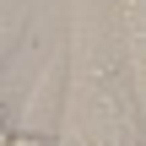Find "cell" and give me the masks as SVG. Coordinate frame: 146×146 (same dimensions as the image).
Returning <instances> with one entry per match:
<instances>
[{
    "label": "cell",
    "mask_w": 146,
    "mask_h": 146,
    "mask_svg": "<svg viewBox=\"0 0 146 146\" xmlns=\"http://www.w3.org/2000/svg\"><path fill=\"white\" fill-rule=\"evenodd\" d=\"M119 38H125V60H130L135 108L146 125V0H119Z\"/></svg>",
    "instance_id": "obj_2"
},
{
    "label": "cell",
    "mask_w": 146,
    "mask_h": 146,
    "mask_svg": "<svg viewBox=\"0 0 146 146\" xmlns=\"http://www.w3.org/2000/svg\"><path fill=\"white\" fill-rule=\"evenodd\" d=\"M0 146H60V130H5Z\"/></svg>",
    "instance_id": "obj_3"
},
{
    "label": "cell",
    "mask_w": 146,
    "mask_h": 146,
    "mask_svg": "<svg viewBox=\"0 0 146 146\" xmlns=\"http://www.w3.org/2000/svg\"><path fill=\"white\" fill-rule=\"evenodd\" d=\"M65 60H70V81L60 92V125H54L60 146H146L119 27L81 11Z\"/></svg>",
    "instance_id": "obj_1"
}]
</instances>
